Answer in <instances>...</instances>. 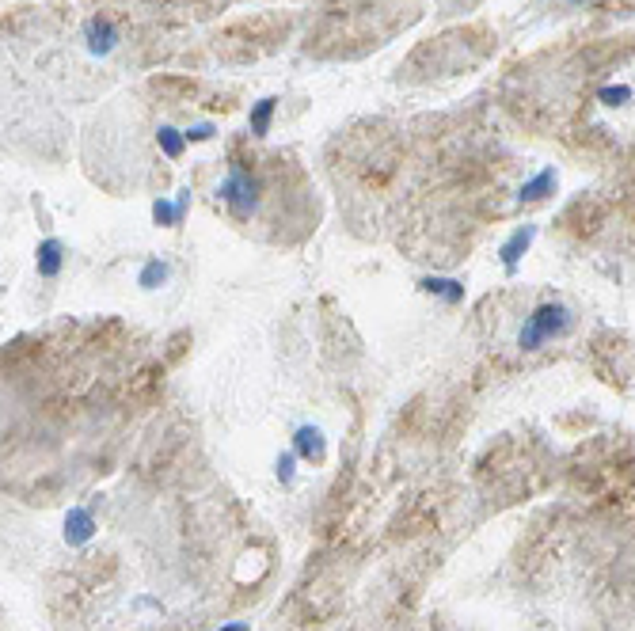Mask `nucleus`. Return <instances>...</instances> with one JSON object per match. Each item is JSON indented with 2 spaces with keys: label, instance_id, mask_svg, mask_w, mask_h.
<instances>
[{
  "label": "nucleus",
  "instance_id": "nucleus-3",
  "mask_svg": "<svg viewBox=\"0 0 635 631\" xmlns=\"http://www.w3.org/2000/svg\"><path fill=\"white\" fill-rule=\"evenodd\" d=\"M84 42H88V50L103 58V54H111L118 42V27L107 16H92V20L84 23Z\"/></svg>",
  "mask_w": 635,
  "mask_h": 631
},
{
  "label": "nucleus",
  "instance_id": "nucleus-8",
  "mask_svg": "<svg viewBox=\"0 0 635 631\" xmlns=\"http://www.w3.org/2000/svg\"><path fill=\"white\" fill-rule=\"evenodd\" d=\"M274 111H278V99H274V96L259 99V103L251 107V118H248L251 134H255V137L267 134V130H270V118H274Z\"/></svg>",
  "mask_w": 635,
  "mask_h": 631
},
{
  "label": "nucleus",
  "instance_id": "nucleus-17",
  "mask_svg": "<svg viewBox=\"0 0 635 631\" xmlns=\"http://www.w3.org/2000/svg\"><path fill=\"white\" fill-rule=\"evenodd\" d=\"M225 631H248V628H244V624H232V628H225Z\"/></svg>",
  "mask_w": 635,
  "mask_h": 631
},
{
  "label": "nucleus",
  "instance_id": "nucleus-14",
  "mask_svg": "<svg viewBox=\"0 0 635 631\" xmlns=\"http://www.w3.org/2000/svg\"><path fill=\"white\" fill-rule=\"evenodd\" d=\"M628 96H632L628 88H605V92H601V99H605V103H624Z\"/></svg>",
  "mask_w": 635,
  "mask_h": 631
},
{
  "label": "nucleus",
  "instance_id": "nucleus-12",
  "mask_svg": "<svg viewBox=\"0 0 635 631\" xmlns=\"http://www.w3.org/2000/svg\"><path fill=\"white\" fill-rule=\"evenodd\" d=\"M168 282V263H160V259H149L141 274H137V286L141 289H160Z\"/></svg>",
  "mask_w": 635,
  "mask_h": 631
},
{
  "label": "nucleus",
  "instance_id": "nucleus-18",
  "mask_svg": "<svg viewBox=\"0 0 635 631\" xmlns=\"http://www.w3.org/2000/svg\"><path fill=\"white\" fill-rule=\"evenodd\" d=\"M571 4H582V0H571Z\"/></svg>",
  "mask_w": 635,
  "mask_h": 631
},
{
  "label": "nucleus",
  "instance_id": "nucleus-6",
  "mask_svg": "<svg viewBox=\"0 0 635 631\" xmlns=\"http://www.w3.org/2000/svg\"><path fill=\"white\" fill-rule=\"evenodd\" d=\"M92 529H96V521H92L88 510H73V514L65 517V540L69 544H84L92 536Z\"/></svg>",
  "mask_w": 635,
  "mask_h": 631
},
{
  "label": "nucleus",
  "instance_id": "nucleus-2",
  "mask_svg": "<svg viewBox=\"0 0 635 631\" xmlns=\"http://www.w3.org/2000/svg\"><path fill=\"white\" fill-rule=\"evenodd\" d=\"M217 198L229 206V213L236 221H248L259 213V202H263V183H259V175H251L244 164H232L229 175L221 179V187H217Z\"/></svg>",
  "mask_w": 635,
  "mask_h": 631
},
{
  "label": "nucleus",
  "instance_id": "nucleus-15",
  "mask_svg": "<svg viewBox=\"0 0 635 631\" xmlns=\"http://www.w3.org/2000/svg\"><path fill=\"white\" fill-rule=\"evenodd\" d=\"M206 137H213V126H210V122H202V126H194V130H187V141H206Z\"/></svg>",
  "mask_w": 635,
  "mask_h": 631
},
{
  "label": "nucleus",
  "instance_id": "nucleus-16",
  "mask_svg": "<svg viewBox=\"0 0 635 631\" xmlns=\"http://www.w3.org/2000/svg\"><path fill=\"white\" fill-rule=\"evenodd\" d=\"M278 476L286 479V483H289V479H293V453H289V457L278 460Z\"/></svg>",
  "mask_w": 635,
  "mask_h": 631
},
{
  "label": "nucleus",
  "instance_id": "nucleus-7",
  "mask_svg": "<svg viewBox=\"0 0 635 631\" xmlns=\"http://www.w3.org/2000/svg\"><path fill=\"white\" fill-rule=\"evenodd\" d=\"M419 289H423V293H438V297H445L449 305H461L464 301V286L461 282H453V278H423Z\"/></svg>",
  "mask_w": 635,
  "mask_h": 631
},
{
  "label": "nucleus",
  "instance_id": "nucleus-9",
  "mask_svg": "<svg viewBox=\"0 0 635 631\" xmlns=\"http://www.w3.org/2000/svg\"><path fill=\"white\" fill-rule=\"evenodd\" d=\"M297 453L308 460H320L324 457V434L312 430V426H301V430H297Z\"/></svg>",
  "mask_w": 635,
  "mask_h": 631
},
{
  "label": "nucleus",
  "instance_id": "nucleus-4",
  "mask_svg": "<svg viewBox=\"0 0 635 631\" xmlns=\"http://www.w3.org/2000/svg\"><path fill=\"white\" fill-rule=\"evenodd\" d=\"M533 236H537V229H533V225H525V229L514 232V236L502 244V267H506V270L518 267V259L525 255V248L533 244Z\"/></svg>",
  "mask_w": 635,
  "mask_h": 631
},
{
  "label": "nucleus",
  "instance_id": "nucleus-5",
  "mask_svg": "<svg viewBox=\"0 0 635 631\" xmlns=\"http://www.w3.org/2000/svg\"><path fill=\"white\" fill-rule=\"evenodd\" d=\"M61 263H65L61 240H42L39 244V278H58Z\"/></svg>",
  "mask_w": 635,
  "mask_h": 631
},
{
  "label": "nucleus",
  "instance_id": "nucleus-11",
  "mask_svg": "<svg viewBox=\"0 0 635 631\" xmlns=\"http://www.w3.org/2000/svg\"><path fill=\"white\" fill-rule=\"evenodd\" d=\"M552 187H556V172H552V168H544L537 179H529V183L521 187L518 198H521V202H537V198H544V194L552 191Z\"/></svg>",
  "mask_w": 635,
  "mask_h": 631
},
{
  "label": "nucleus",
  "instance_id": "nucleus-10",
  "mask_svg": "<svg viewBox=\"0 0 635 631\" xmlns=\"http://www.w3.org/2000/svg\"><path fill=\"white\" fill-rule=\"evenodd\" d=\"M183 213H187V194H183L179 202H164V198H160V202H156V206H153L156 225H168V229H172V225H179V221H183Z\"/></svg>",
  "mask_w": 635,
  "mask_h": 631
},
{
  "label": "nucleus",
  "instance_id": "nucleus-1",
  "mask_svg": "<svg viewBox=\"0 0 635 631\" xmlns=\"http://www.w3.org/2000/svg\"><path fill=\"white\" fill-rule=\"evenodd\" d=\"M571 308L559 305V301H548V305H537L529 316H525V324L518 331V346L521 350H540L544 343H552L559 335H567L571 331Z\"/></svg>",
  "mask_w": 635,
  "mask_h": 631
},
{
  "label": "nucleus",
  "instance_id": "nucleus-13",
  "mask_svg": "<svg viewBox=\"0 0 635 631\" xmlns=\"http://www.w3.org/2000/svg\"><path fill=\"white\" fill-rule=\"evenodd\" d=\"M156 141H160V149L172 156H183V149H187V134H179V130H172V126H160L156 130Z\"/></svg>",
  "mask_w": 635,
  "mask_h": 631
}]
</instances>
